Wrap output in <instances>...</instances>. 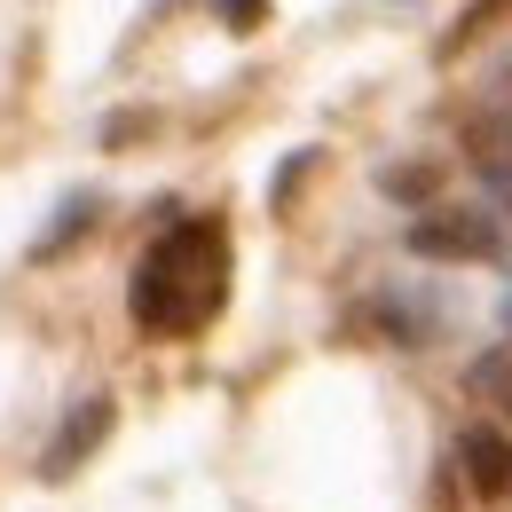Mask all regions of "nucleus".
I'll list each match as a JSON object with an SVG mask.
<instances>
[{
    "label": "nucleus",
    "instance_id": "obj_1",
    "mask_svg": "<svg viewBox=\"0 0 512 512\" xmlns=\"http://www.w3.org/2000/svg\"><path fill=\"white\" fill-rule=\"evenodd\" d=\"M221 300H229V229L221 221H174L150 253L134 260L127 308L158 339L205 331V323L221 316Z\"/></svg>",
    "mask_w": 512,
    "mask_h": 512
},
{
    "label": "nucleus",
    "instance_id": "obj_2",
    "mask_svg": "<svg viewBox=\"0 0 512 512\" xmlns=\"http://www.w3.org/2000/svg\"><path fill=\"white\" fill-rule=\"evenodd\" d=\"M402 245L418 260H497L505 253V221L481 213V205H434L402 229Z\"/></svg>",
    "mask_w": 512,
    "mask_h": 512
},
{
    "label": "nucleus",
    "instance_id": "obj_3",
    "mask_svg": "<svg viewBox=\"0 0 512 512\" xmlns=\"http://www.w3.org/2000/svg\"><path fill=\"white\" fill-rule=\"evenodd\" d=\"M111 426H119V402L111 394H87V402H71L64 426H56V442L40 449V481H71L95 449L111 442Z\"/></svg>",
    "mask_w": 512,
    "mask_h": 512
},
{
    "label": "nucleus",
    "instance_id": "obj_4",
    "mask_svg": "<svg viewBox=\"0 0 512 512\" xmlns=\"http://www.w3.org/2000/svg\"><path fill=\"white\" fill-rule=\"evenodd\" d=\"M457 465H465V489H473V497H505L512 489V442L497 426H473V434L457 442Z\"/></svg>",
    "mask_w": 512,
    "mask_h": 512
},
{
    "label": "nucleus",
    "instance_id": "obj_5",
    "mask_svg": "<svg viewBox=\"0 0 512 512\" xmlns=\"http://www.w3.org/2000/svg\"><path fill=\"white\" fill-rule=\"evenodd\" d=\"M95 213H103V197H95V190H71L64 205H56V221H48L40 237H32V260H56V253H71V245H79V237L95 229Z\"/></svg>",
    "mask_w": 512,
    "mask_h": 512
},
{
    "label": "nucleus",
    "instance_id": "obj_6",
    "mask_svg": "<svg viewBox=\"0 0 512 512\" xmlns=\"http://www.w3.org/2000/svg\"><path fill=\"white\" fill-rule=\"evenodd\" d=\"M379 190H386V197H402V205H410V197L426 205V197L442 190V166H379Z\"/></svg>",
    "mask_w": 512,
    "mask_h": 512
},
{
    "label": "nucleus",
    "instance_id": "obj_7",
    "mask_svg": "<svg viewBox=\"0 0 512 512\" xmlns=\"http://www.w3.org/2000/svg\"><path fill=\"white\" fill-rule=\"evenodd\" d=\"M260 16H268V0H221V24L229 32H253Z\"/></svg>",
    "mask_w": 512,
    "mask_h": 512
},
{
    "label": "nucleus",
    "instance_id": "obj_8",
    "mask_svg": "<svg viewBox=\"0 0 512 512\" xmlns=\"http://www.w3.org/2000/svg\"><path fill=\"white\" fill-rule=\"evenodd\" d=\"M505 331H512V300H505Z\"/></svg>",
    "mask_w": 512,
    "mask_h": 512
},
{
    "label": "nucleus",
    "instance_id": "obj_9",
    "mask_svg": "<svg viewBox=\"0 0 512 512\" xmlns=\"http://www.w3.org/2000/svg\"><path fill=\"white\" fill-rule=\"evenodd\" d=\"M505 410H512V386H505Z\"/></svg>",
    "mask_w": 512,
    "mask_h": 512
}]
</instances>
